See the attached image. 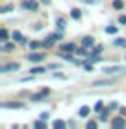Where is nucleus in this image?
Segmentation results:
<instances>
[{"label":"nucleus","mask_w":126,"mask_h":129,"mask_svg":"<svg viewBox=\"0 0 126 129\" xmlns=\"http://www.w3.org/2000/svg\"><path fill=\"white\" fill-rule=\"evenodd\" d=\"M22 9H26V11H37L39 9V4L35 2V0H24V2H22Z\"/></svg>","instance_id":"obj_3"},{"label":"nucleus","mask_w":126,"mask_h":129,"mask_svg":"<svg viewBox=\"0 0 126 129\" xmlns=\"http://www.w3.org/2000/svg\"><path fill=\"white\" fill-rule=\"evenodd\" d=\"M0 50H2V52H11V50H15V44H4Z\"/></svg>","instance_id":"obj_27"},{"label":"nucleus","mask_w":126,"mask_h":129,"mask_svg":"<svg viewBox=\"0 0 126 129\" xmlns=\"http://www.w3.org/2000/svg\"><path fill=\"white\" fill-rule=\"evenodd\" d=\"M69 124H65L63 120H56V122H52V127H56V129H65Z\"/></svg>","instance_id":"obj_15"},{"label":"nucleus","mask_w":126,"mask_h":129,"mask_svg":"<svg viewBox=\"0 0 126 129\" xmlns=\"http://www.w3.org/2000/svg\"><path fill=\"white\" fill-rule=\"evenodd\" d=\"M39 46H41L39 41H32V43H30V50H37Z\"/></svg>","instance_id":"obj_28"},{"label":"nucleus","mask_w":126,"mask_h":129,"mask_svg":"<svg viewBox=\"0 0 126 129\" xmlns=\"http://www.w3.org/2000/svg\"><path fill=\"white\" fill-rule=\"evenodd\" d=\"M28 61L30 63H41V61H45V54H41V52H32V54L28 55Z\"/></svg>","instance_id":"obj_4"},{"label":"nucleus","mask_w":126,"mask_h":129,"mask_svg":"<svg viewBox=\"0 0 126 129\" xmlns=\"http://www.w3.org/2000/svg\"><path fill=\"white\" fill-rule=\"evenodd\" d=\"M70 17H73L74 20H80V19H82V11H80V9H76V8H74V9H70Z\"/></svg>","instance_id":"obj_16"},{"label":"nucleus","mask_w":126,"mask_h":129,"mask_svg":"<svg viewBox=\"0 0 126 129\" xmlns=\"http://www.w3.org/2000/svg\"><path fill=\"white\" fill-rule=\"evenodd\" d=\"M56 26H58V30H59V31H63V30H65L67 22H65V19H63V17H58V19H56Z\"/></svg>","instance_id":"obj_14"},{"label":"nucleus","mask_w":126,"mask_h":129,"mask_svg":"<svg viewBox=\"0 0 126 129\" xmlns=\"http://www.w3.org/2000/svg\"><path fill=\"white\" fill-rule=\"evenodd\" d=\"M39 116H41V118H43V120H48V113H41Z\"/></svg>","instance_id":"obj_36"},{"label":"nucleus","mask_w":126,"mask_h":129,"mask_svg":"<svg viewBox=\"0 0 126 129\" xmlns=\"http://www.w3.org/2000/svg\"><path fill=\"white\" fill-rule=\"evenodd\" d=\"M119 24H126V15H121V17H119Z\"/></svg>","instance_id":"obj_35"},{"label":"nucleus","mask_w":126,"mask_h":129,"mask_svg":"<svg viewBox=\"0 0 126 129\" xmlns=\"http://www.w3.org/2000/svg\"><path fill=\"white\" fill-rule=\"evenodd\" d=\"M48 37H50L52 41H61V39H63V33L59 31V30H58V33H50Z\"/></svg>","instance_id":"obj_21"},{"label":"nucleus","mask_w":126,"mask_h":129,"mask_svg":"<svg viewBox=\"0 0 126 129\" xmlns=\"http://www.w3.org/2000/svg\"><path fill=\"white\" fill-rule=\"evenodd\" d=\"M117 109H119V103H115V102L110 103V111H117Z\"/></svg>","instance_id":"obj_33"},{"label":"nucleus","mask_w":126,"mask_h":129,"mask_svg":"<svg viewBox=\"0 0 126 129\" xmlns=\"http://www.w3.org/2000/svg\"><path fill=\"white\" fill-rule=\"evenodd\" d=\"M19 68H21L19 63H8V64H2V67H0V72H2V74H6V72H17Z\"/></svg>","instance_id":"obj_1"},{"label":"nucleus","mask_w":126,"mask_h":129,"mask_svg":"<svg viewBox=\"0 0 126 129\" xmlns=\"http://www.w3.org/2000/svg\"><path fill=\"white\" fill-rule=\"evenodd\" d=\"M9 11H13V4H6L0 8V13H9Z\"/></svg>","instance_id":"obj_22"},{"label":"nucleus","mask_w":126,"mask_h":129,"mask_svg":"<svg viewBox=\"0 0 126 129\" xmlns=\"http://www.w3.org/2000/svg\"><path fill=\"white\" fill-rule=\"evenodd\" d=\"M59 50L61 52H76V44L74 43H65V44H59Z\"/></svg>","instance_id":"obj_9"},{"label":"nucleus","mask_w":126,"mask_h":129,"mask_svg":"<svg viewBox=\"0 0 126 129\" xmlns=\"http://www.w3.org/2000/svg\"><path fill=\"white\" fill-rule=\"evenodd\" d=\"M89 113H91V107H89V105H83V107H80V109H78V114H80L82 118H87V116H89Z\"/></svg>","instance_id":"obj_12"},{"label":"nucleus","mask_w":126,"mask_h":129,"mask_svg":"<svg viewBox=\"0 0 126 129\" xmlns=\"http://www.w3.org/2000/svg\"><path fill=\"white\" fill-rule=\"evenodd\" d=\"M102 72H104L106 76H110V74H119V72H126V67H106V68H102Z\"/></svg>","instance_id":"obj_2"},{"label":"nucleus","mask_w":126,"mask_h":129,"mask_svg":"<svg viewBox=\"0 0 126 129\" xmlns=\"http://www.w3.org/2000/svg\"><path fill=\"white\" fill-rule=\"evenodd\" d=\"M24 107V103L21 102H4L2 103V109H22Z\"/></svg>","instance_id":"obj_6"},{"label":"nucleus","mask_w":126,"mask_h":129,"mask_svg":"<svg viewBox=\"0 0 126 129\" xmlns=\"http://www.w3.org/2000/svg\"><path fill=\"white\" fill-rule=\"evenodd\" d=\"M45 70H46L45 67H33L32 70H30V74H33V76H35V74H43Z\"/></svg>","instance_id":"obj_19"},{"label":"nucleus","mask_w":126,"mask_h":129,"mask_svg":"<svg viewBox=\"0 0 126 129\" xmlns=\"http://www.w3.org/2000/svg\"><path fill=\"white\" fill-rule=\"evenodd\" d=\"M82 46H85V48H93L95 46V39L89 35V37H83L82 39Z\"/></svg>","instance_id":"obj_11"},{"label":"nucleus","mask_w":126,"mask_h":129,"mask_svg":"<svg viewBox=\"0 0 126 129\" xmlns=\"http://www.w3.org/2000/svg\"><path fill=\"white\" fill-rule=\"evenodd\" d=\"M124 46H126V44H124Z\"/></svg>","instance_id":"obj_40"},{"label":"nucleus","mask_w":126,"mask_h":129,"mask_svg":"<svg viewBox=\"0 0 126 129\" xmlns=\"http://www.w3.org/2000/svg\"><path fill=\"white\" fill-rule=\"evenodd\" d=\"M97 125H98V124H97L95 120H89V122H87V129H95Z\"/></svg>","instance_id":"obj_32"},{"label":"nucleus","mask_w":126,"mask_h":129,"mask_svg":"<svg viewBox=\"0 0 126 129\" xmlns=\"http://www.w3.org/2000/svg\"><path fill=\"white\" fill-rule=\"evenodd\" d=\"M113 44H115V46H124V44H126V39H121V37H117L115 41H113Z\"/></svg>","instance_id":"obj_26"},{"label":"nucleus","mask_w":126,"mask_h":129,"mask_svg":"<svg viewBox=\"0 0 126 129\" xmlns=\"http://www.w3.org/2000/svg\"><path fill=\"white\" fill-rule=\"evenodd\" d=\"M107 114H110V113H107L106 109H104V111H100V114H98V120H100V122H107V118H110Z\"/></svg>","instance_id":"obj_20"},{"label":"nucleus","mask_w":126,"mask_h":129,"mask_svg":"<svg viewBox=\"0 0 126 129\" xmlns=\"http://www.w3.org/2000/svg\"><path fill=\"white\" fill-rule=\"evenodd\" d=\"M54 43H56V41H52L50 37H46L45 41H41V46H43V48H50V46H52Z\"/></svg>","instance_id":"obj_18"},{"label":"nucleus","mask_w":126,"mask_h":129,"mask_svg":"<svg viewBox=\"0 0 126 129\" xmlns=\"http://www.w3.org/2000/svg\"><path fill=\"white\" fill-rule=\"evenodd\" d=\"M111 127H113V129L126 127V120H124V118H119V116H117V118H113V120H111Z\"/></svg>","instance_id":"obj_8"},{"label":"nucleus","mask_w":126,"mask_h":129,"mask_svg":"<svg viewBox=\"0 0 126 129\" xmlns=\"http://www.w3.org/2000/svg\"><path fill=\"white\" fill-rule=\"evenodd\" d=\"M8 37H9L8 30H6V28H2V30H0V43H6V41H8Z\"/></svg>","instance_id":"obj_17"},{"label":"nucleus","mask_w":126,"mask_h":129,"mask_svg":"<svg viewBox=\"0 0 126 129\" xmlns=\"http://www.w3.org/2000/svg\"><path fill=\"white\" fill-rule=\"evenodd\" d=\"M33 127H39V129H46V120H43V118H41V120H37V122L33 124Z\"/></svg>","instance_id":"obj_23"},{"label":"nucleus","mask_w":126,"mask_h":129,"mask_svg":"<svg viewBox=\"0 0 126 129\" xmlns=\"http://www.w3.org/2000/svg\"><path fill=\"white\" fill-rule=\"evenodd\" d=\"M11 37H13V41H17V43L26 44V39L22 37V33H21V31H13V33H11Z\"/></svg>","instance_id":"obj_13"},{"label":"nucleus","mask_w":126,"mask_h":129,"mask_svg":"<svg viewBox=\"0 0 126 129\" xmlns=\"http://www.w3.org/2000/svg\"><path fill=\"white\" fill-rule=\"evenodd\" d=\"M102 105H104V102H97V103H95V107H93V111L100 113V111H102Z\"/></svg>","instance_id":"obj_29"},{"label":"nucleus","mask_w":126,"mask_h":129,"mask_svg":"<svg viewBox=\"0 0 126 129\" xmlns=\"http://www.w3.org/2000/svg\"><path fill=\"white\" fill-rule=\"evenodd\" d=\"M46 94H48V89H43L39 94H32V96H30V100H32V102H43Z\"/></svg>","instance_id":"obj_7"},{"label":"nucleus","mask_w":126,"mask_h":129,"mask_svg":"<svg viewBox=\"0 0 126 129\" xmlns=\"http://www.w3.org/2000/svg\"><path fill=\"white\" fill-rule=\"evenodd\" d=\"M124 57H126V55H124Z\"/></svg>","instance_id":"obj_39"},{"label":"nucleus","mask_w":126,"mask_h":129,"mask_svg":"<svg viewBox=\"0 0 126 129\" xmlns=\"http://www.w3.org/2000/svg\"><path fill=\"white\" fill-rule=\"evenodd\" d=\"M82 2H85V4H97L98 0H82Z\"/></svg>","instance_id":"obj_37"},{"label":"nucleus","mask_w":126,"mask_h":129,"mask_svg":"<svg viewBox=\"0 0 126 129\" xmlns=\"http://www.w3.org/2000/svg\"><path fill=\"white\" fill-rule=\"evenodd\" d=\"M83 68H85V72H93V70H95L93 63H85V67H83Z\"/></svg>","instance_id":"obj_31"},{"label":"nucleus","mask_w":126,"mask_h":129,"mask_svg":"<svg viewBox=\"0 0 126 129\" xmlns=\"http://www.w3.org/2000/svg\"><path fill=\"white\" fill-rule=\"evenodd\" d=\"M54 78H56V79H63V78H65V74H61V72H56V74H54Z\"/></svg>","instance_id":"obj_34"},{"label":"nucleus","mask_w":126,"mask_h":129,"mask_svg":"<svg viewBox=\"0 0 126 129\" xmlns=\"http://www.w3.org/2000/svg\"><path fill=\"white\" fill-rule=\"evenodd\" d=\"M117 31H119L117 26H107V28H106V33H110V35H115Z\"/></svg>","instance_id":"obj_25"},{"label":"nucleus","mask_w":126,"mask_h":129,"mask_svg":"<svg viewBox=\"0 0 126 129\" xmlns=\"http://www.w3.org/2000/svg\"><path fill=\"white\" fill-rule=\"evenodd\" d=\"M39 2H43V4H50V0H39Z\"/></svg>","instance_id":"obj_38"},{"label":"nucleus","mask_w":126,"mask_h":129,"mask_svg":"<svg viewBox=\"0 0 126 129\" xmlns=\"http://www.w3.org/2000/svg\"><path fill=\"white\" fill-rule=\"evenodd\" d=\"M115 79H98V81H93V87H106V85H113Z\"/></svg>","instance_id":"obj_10"},{"label":"nucleus","mask_w":126,"mask_h":129,"mask_svg":"<svg viewBox=\"0 0 126 129\" xmlns=\"http://www.w3.org/2000/svg\"><path fill=\"white\" fill-rule=\"evenodd\" d=\"M100 52H104V46L98 44V46H93V52H89V54H95V55H98Z\"/></svg>","instance_id":"obj_24"},{"label":"nucleus","mask_w":126,"mask_h":129,"mask_svg":"<svg viewBox=\"0 0 126 129\" xmlns=\"http://www.w3.org/2000/svg\"><path fill=\"white\" fill-rule=\"evenodd\" d=\"M58 57H59V59H63V61H67V63H74V64H78V61L74 59L73 55H70V52H61V50H59Z\"/></svg>","instance_id":"obj_5"},{"label":"nucleus","mask_w":126,"mask_h":129,"mask_svg":"<svg viewBox=\"0 0 126 129\" xmlns=\"http://www.w3.org/2000/svg\"><path fill=\"white\" fill-rule=\"evenodd\" d=\"M122 2H121V0H113V8H115V9H122Z\"/></svg>","instance_id":"obj_30"}]
</instances>
